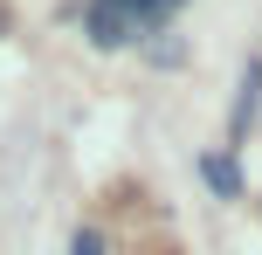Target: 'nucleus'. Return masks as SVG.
I'll list each match as a JSON object with an SVG mask.
<instances>
[{
  "label": "nucleus",
  "instance_id": "nucleus-5",
  "mask_svg": "<svg viewBox=\"0 0 262 255\" xmlns=\"http://www.w3.org/2000/svg\"><path fill=\"white\" fill-rule=\"evenodd\" d=\"M0 35H7V7H0Z\"/></svg>",
  "mask_w": 262,
  "mask_h": 255
},
{
  "label": "nucleus",
  "instance_id": "nucleus-2",
  "mask_svg": "<svg viewBox=\"0 0 262 255\" xmlns=\"http://www.w3.org/2000/svg\"><path fill=\"white\" fill-rule=\"evenodd\" d=\"M131 35H138V28H131L111 0H97V7H90V41H97V49H124Z\"/></svg>",
  "mask_w": 262,
  "mask_h": 255
},
{
  "label": "nucleus",
  "instance_id": "nucleus-3",
  "mask_svg": "<svg viewBox=\"0 0 262 255\" xmlns=\"http://www.w3.org/2000/svg\"><path fill=\"white\" fill-rule=\"evenodd\" d=\"M200 173H207V187L221 193V200H235V193H242V179H235V166H228V159H200Z\"/></svg>",
  "mask_w": 262,
  "mask_h": 255
},
{
  "label": "nucleus",
  "instance_id": "nucleus-1",
  "mask_svg": "<svg viewBox=\"0 0 262 255\" xmlns=\"http://www.w3.org/2000/svg\"><path fill=\"white\" fill-rule=\"evenodd\" d=\"M255 110H262V55H249V62H242L235 110H228V145H242V138L255 131Z\"/></svg>",
  "mask_w": 262,
  "mask_h": 255
},
{
  "label": "nucleus",
  "instance_id": "nucleus-4",
  "mask_svg": "<svg viewBox=\"0 0 262 255\" xmlns=\"http://www.w3.org/2000/svg\"><path fill=\"white\" fill-rule=\"evenodd\" d=\"M69 255H104V235H97V228H76V242H69Z\"/></svg>",
  "mask_w": 262,
  "mask_h": 255
}]
</instances>
